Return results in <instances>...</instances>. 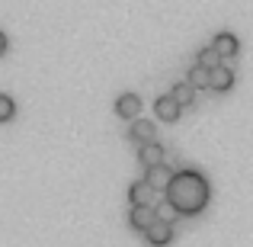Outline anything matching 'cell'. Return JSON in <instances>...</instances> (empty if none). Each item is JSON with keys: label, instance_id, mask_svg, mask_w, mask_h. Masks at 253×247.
Segmentation results:
<instances>
[{"label": "cell", "instance_id": "obj_1", "mask_svg": "<svg viewBox=\"0 0 253 247\" xmlns=\"http://www.w3.org/2000/svg\"><path fill=\"white\" fill-rule=\"evenodd\" d=\"M211 196L209 180L202 177L199 170H179L173 173L170 186H167V199L176 205L179 212H199Z\"/></svg>", "mask_w": 253, "mask_h": 247}, {"label": "cell", "instance_id": "obj_2", "mask_svg": "<svg viewBox=\"0 0 253 247\" xmlns=\"http://www.w3.org/2000/svg\"><path fill=\"white\" fill-rule=\"evenodd\" d=\"M128 222L135 225V228L148 231L151 225L157 222V209H154V205H131V209H128Z\"/></svg>", "mask_w": 253, "mask_h": 247}, {"label": "cell", "instance_id": "obj_3", "mask_svg": "<svg viewBox=\"0 0 253 247\" xmlns=\"http://www.w3.org/2000/svg\"><path fill=\"white\" fill-rule=\"evenodd\" d=\"M128 199H131V205H154V186L148 180H135L128 186Z\"/></svg>", "mask_w": 253, "mask_h": 247}, {"label": "cell", "instance_id": "obj_4", "mask_svg": "<svg viewBox=\"0 0 253 247\" xmlns=\"http://www.w3.org/2000/svg\"><path fill=\"white\" fill-rule=\"evenodd\" d=\"M138 106H141V97H138L135 90H125V93H119V99H116V112H119V116L131 119V116L138 112Z\"/></svg>", "mask_w": 253, "mask_h": 247}, {"label": "cell", "instance_id": "obj_5", "mask_svg": "<svg viewBox=\"0 0 253 247\" xmlns=\"http://www.w3.org/2000/svg\"><path fill=\"white\" fill-rule=\"evenodd\" d=\"M211 49H215L221 58H228V55H237L241 42H237V36H234V32H218V36H215V42H211Z\"/></svg>", "mask_w": 253, "mask_h": 247}, {"label": "cell", "instance_id": "obj_6", "mask_svg": "<svg viewBox=\"0 0 253 247\" xmlns=\"http://www.w3.org/2000/svg\"><path fill=\"white\" fill-rule=\"evenodd\" d=\"M144 180H148V183L154 186V190H167V186H170V180H173V170H170L167 164L148 167V177H144Z\"/></svg>", "mask_w": 253, "mask_h": 247}, {"label": "cell", "instance_id": "obj_7", "mask_svg": "<svg viewBox=\"0 0 253 247\" xmlns=\"http://www.w3.org/2000/svg\"><path fill=\"white\" fill-rule=\"evenodd\" d=\"M154 109H157V116H161V119H167V122H173V119L179 116V109H183V106H179L176 99H173V93H164V97H157Z\"/></svg>", "mask_w": 253, "mask_h": 247}, {"label": "cell", "instance_id": "obj_8", "mask_svg": "<svg viewBox=\"0 0 253 247\" xmlns=\"http://www.w3.org/2000/svg\"><path fill=\"white\" fill-rule=\"evenodd\" d=\"M128 138H135V142H141V145H151L154 142V125H151L148 119H135L131 129H128Z\"/></svg>", "mask_w": 253, "mask_h": 247}, {"label": "cell", "instance_id": "obj_9", "mask_svg": "<svg viewBox=\"0 0 253 247\" xmlns=\"http://www.w3.org/2000/svg\"><path fill=\"white\" fill-rule=\"evenodd\" d=\"M141 164L144 167H157V164H164V145L161 142H151V145H141Z\"/></svg>", "mask_w": 253, "mask_h": 247}, {"label": "cell", "instance_id": "obj_10", "mask_svg": "<svg viewBox=\"0 0 253 247\" xmlns=\"http://www.w3.org/2000/svg\"><path fill=\"white\" fill-rule=\"evenodd\" d=\"M231 84H234V71H231L228 64H221V68L211 71V77H209V87H211V90H228Z\"/></svg>", "mask_w": 253, "mask_h": 247}, {"label": "cell", "instance_id": "obj_11", "mask_svg": "<svg viewBox=\"0 0 253 247\" xmlns=\"http://www.w3.org/2000/svg\"><path fill=\"white\" fill-rule=\"evenodd\" d=\"M144 238H148L151 244H167L170 238H173V225H167V222H154L148 231H144Z\"/></svg>", "mask_w": 253, "mask_h": 247}, {"label": "cell", "instance_id": "obj_12", "mask_svg": "<svg viewBox=\"0 0 253 247\" xmlns=\"http://www.w3.org/2000/svg\"><path fill=\"white\" fill-rule=\"evenodd\" d=\"M154 209H157V222H167V225H173V218L179 215V209L170 202L167 196H157L154 199Z\"/></svg>", "mask_w": 253, "mask_h": 247}, {"label": "cell", "instance_id": "obj_13", "mask_svg": "<svg viewBox=\"0 0 253 247\" xmlns=\"http://www.w3.org/2000/svg\"><path fill=\"white\" fill-rule=\"evenodd\" d=\"M173 99H176L179 106H189V103H196V87H192V84L183 77V81H179L176 87H173Z\"/></svg>", "mask_w": 253, "mask_h": 247}, {"label": "cell", "instance_id": "obj_14", "mask_svg": "<svg viewBox=\"0 0 253 247\" xmlns=\"http://www.w3.org/2000/svg\"><path fill=\"white\" fill-rule=\"evenodd\" d=\"M199 64H202L205 71H215V68H221V55H218L211 45H205V49L199 51Z\"/></svg>", "mask_w": 253, "mask_h": 247}, {"label": "cell", "instance_id": "obj_15", "mask_svg": "<svg viewBox=\"0 0 253 247\" xmlns=\"http://www.w3.org/2000/svg\"><path fill=\"white\" fill-rule=\"evenodd\" d=\"M209 77H211V71H205L202 64H192V68L186 71V81L192 87H209Z\"/></svg>", "mask_w": 253, "mask_h": 247}, {"label": "cell", "instance_id": "obj_16", "mask_svg": "<svg viewBox=\"0 0 253 247\" xmlns=\"http://www.w3.org/2000/svg\"><path fill=\"white\" fill-rule=\"evenodd\" d=\"M13 109H16V106H13V97H6V93H0V122L13 116Z\"/></svg>", "mask_w": 253, "mask_h": 247}, {"label": "cell", "instance_id": "obj_17", "mask_svg": "<svg viewBox=\"0 0 253 247\" xmlns=\"http://www.w3.org/2000/svg\"><path fill=\"white\" fill-rule=\"evenodd\" d=\"M3 51H6V36L0 32V55H3Z\"/></svg>", "mask_w": 253, "mask_h": 247}]
</instances>
